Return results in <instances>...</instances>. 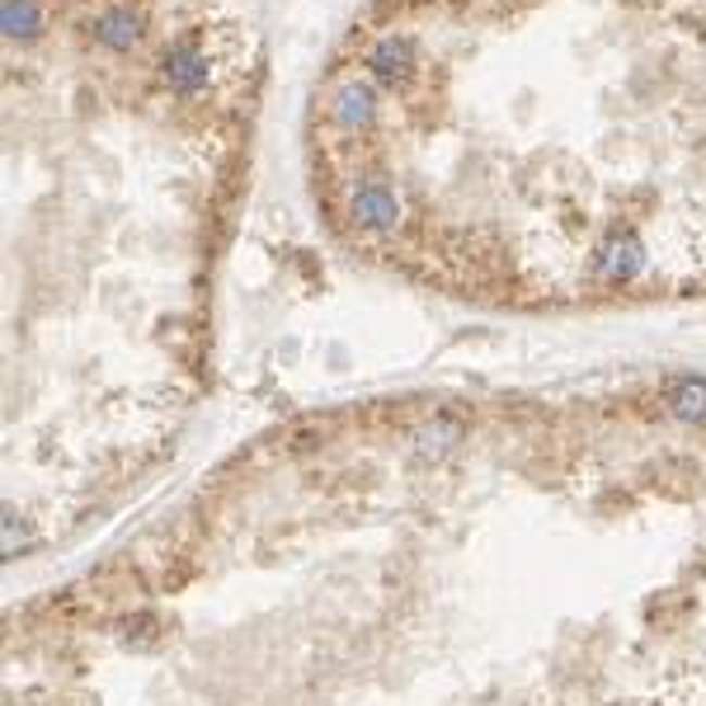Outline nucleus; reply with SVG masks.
I'll list each match as a JSON object with an SVG mask.
<instances>
[{"label":"nucleus","instance_id":"1a4fd4ad","mask_svg":"<svg viewBox=\"0 0 706 706\" xmlns=\"http://www.w3.org/2000/svg\"><path fill=\"white\" fill-rule=\"evenodd\" d=\"M0 28H5V38L14 42H28V38H38V28H42V5L38 0H5L0 5Z\"/></svg>","mask_w":706,"mask_h":706},{"label":"nucleus","instance_id":"6e6552de","mask_svg":"<svg viewBox=\"0 0 706 706\" xmlns=\"http://www.w3.org/2000/svg\"><path fill=\"white\" fill-rule=\"evenodd\" d=\"M669 409L678 424H692V429H706V377H683L669 391Z\"/></svg>","mask_w":706,"mask_h":706},{"label":"nucleus","instance_id":"f03ea898","mask_svg":"<svg viewBox=\"0 0 706 706\" xmlns=\"http://www.w3.org/2000/svg\"><path fill=\"white\" fill-rule=\"evenodd\" d=\"M325 118H330V127H339V133L358 137L367 133V127L377 123V85L367 76H339L330 90H325Z\"/></svg>","mask_w":706,"mask_h":706},{"label":"nucleus","instance_id":"7ed1b4c3","mask_svg":"<svg viewBox=\"0 0 706 706\" xmlns=\"http://www.w3.org/2000/svg\"><path fill=\"white\" fill-rule=\"evenodd\" d=\"M349 217L363 236H391L401 226V198H395L387 179L367 175L349 189Z\"/></svg>","mask_w":706,"mask_h":706},{"label":"nucleus","instance_id":"9d476101","mask_svg":"<svg viewBox=\"0 0 706 706\" xmlns=\"http://www.w3.org/2000/svg\"><path fill=\"white\" fill-rule=\"evenodd\" d=\"M34 546V532H28V522L14 514V508H5V556H24V551Z\"/></svg>","mask_w":706,"mask_h":706},{"label":"nucleus","instance_id":"0eeeda50","mask_svg":"<svg viewBox=\"0 0 706 706\" xmlns=\"http://www.w3.org/2000/svg\"><path fill=\"white\" fill-rule=\"evenodd\" d=\"M457 443H462V424L447 419V415H438V419H429V424H419V429H415V457L419 462H443Z\"/></svg>","mask_w":706,"mask_h":706},{"label":"nucleus","instance_id":"423d86ee","mask_svg":"<svg viewBox=\"0 0 706 706\" xmlns=\"http://www.w3.org/2000/svg\"><path fill=\"white\" fill-rule=\"evenodd\" d=\"M141 38V14L133 5H123V0H113V5L94 10V42L109 52H127L133 42Z\"/></svg>","mask_w":706,"mask_h":706},{"label":"nucleus","instance_id":"20e7f679","mask_svg":"<svg viewBox=\"0 0 706 706\" xmlns=\"http://www.w3.org/2000/svg\"><path fill=\"white\" fill-rule=\"evenodd\" d=\"M165 85L175 90L179 99H198L212 85V56L203 42H193V38H179V42H169L165 48Z\"/></svg>","mask_w":706,"mask_h":706},{"label":"nucleus","instance_id":"f257e3e1","mask_svg":"<svg viewBox=\"0 0 706 706\" xmlns=\"http://www.w3.org/2000/svg\"><path fill=\"white\" fill-rule=\"evenodd\" d=\"M363 66L373 85H387V90H405L419 71V48L415 38L401 34V28H381V34L363 48Z\"/></svg>","mask_w":706,"mask_h":706},{"label":"nucleus","instance_id":"39448f33","mask_svg":"<svg viewBox=\"0 0 706 706\" xmlns=\"http://www.w3.org/2000/svg\"><path fill=\"white\" fill-rule=\"evenodd\" d=\"M645 274V245L635 231H613L593 250V278L607 282V288H627Z\"/></svg>","mask_w":706,"mask_h":706}]
</instances>
